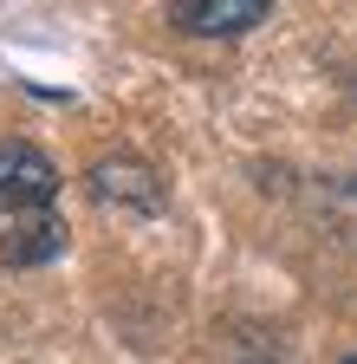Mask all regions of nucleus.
Masks as SVG:
<instances>
[{"instance_id":"nucleus-1","label":"nucleus","mask_w":357,"mask_h":364,"mask_svg":"<svg viewBox=\"0 0 357 364\" xmlns=\"http://www.w3.org/2000/svg\"><path fill=\"white\" fill-rule=\"evenodd\" d=\"M65 254V221L53 202L0 196V273L7 267H46Z\"/></svg>"},{"instance_id":"nucleus-2","label":"nucleus","mask_w":357,"mask_h":364,"mask_svg":"<svg viewBox=\"0 0 357 364\" xmlns=\"http://www.w3.org/2000/svg\"><path fill=\"white\" fill-rule=\"evenodd\" d=\"M84 182H92V196L104 208H130V215H156L163 208V176L143 156H130V150L123 156H98Z\"/></svg>"},{"instance_id":"nucleus-3","label":"nucleus","mask_w":357,"mask_h":364,"mask_svg":"<svg viewBox=\"0 0 357 364\" xmlns=\"http://www.w3.org/2000/svg\"><path fill=\"white\" fill-rule=\"evenodd\" d=\"M266 14H273V0H169V26L195 39H241Z\"/></svg>"},{"instance_id":"nucleus-4","label":"nucleus","mask_w":357,"mask_h":364,"mask_svg":"<svg viewBox=\"0 0 357 364\" xmlns=\"http://www.w3.org/2000/svg\"><path fill=\"white\" fill-rule=\"evenodd\" d=\"M0 196H33L59 202V163L33 144H0Z\"/></svg>"},{"instance_id":"nucleus-5","label":"nucleus","mask_w":357,"mask_h":364,"mask_svg":"<svg viewBox=\"0 0 357 364\" xmlns=\"http://www.w3.org/2000/svg\"><path fill=\"white\" fill-rule=\"evenodd\" d=\"M344 364H357V358H344Z\"/></svg>"}]
</instances>
